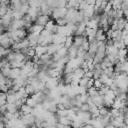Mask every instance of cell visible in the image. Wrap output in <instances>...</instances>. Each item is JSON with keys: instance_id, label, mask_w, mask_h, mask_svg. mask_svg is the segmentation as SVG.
I'll use <instances>...</instances> for the list:
<instances>
[{"instance_id": "e575fe53", "label": "cell", "mask_w": 128, "mask_h": 128, "mask_svg": "<svg viewBox=\"0 0 128 128\" xmlns=\"http://www.w3.org/2000/svg\"><path fill=\"white\" fill-rule=\"evenodd\" d=\"M10 70H11L10 67H3V68L0 70V72L2 73V75H3L5 78H8L9 73H10Z\"/></svg>"}, {"instance_id": "7dc6e473", "label": "cell", "mask_w": 128, "mask_h": 128, "mask_svg": "<svg viewBox=\"0 0 128 128\" xmlns=\"http://www.w3.org/2000/svg\"><path fill=\"white\" fill-rule=\"evenodd\" d=\"M93 85H94V79H93V78H91V79H89V81H88V84H87L86 88H87V89H89V88L93 87Z\"/></svg>"}, {"instance_id": "f1b7e54d", "label": "cell", "mask_w": 128, "mask_h": 128, "mask_svg": "<svg viewBox=\"0 0 128 128\" xmlns=\"http://www.w3.org/2000/svg\"><path fill=\"white\" fill-rule=\"evenodd\" d=\"M68 110H69V109L57 110L56 113H55V115L57 116V118H59V117H67V115H68Z\"/></svg>"}, {"instance_id": "8fae6325", "label": "cell", "mask_w": 128, "mask_h": 128, "mask_svg": "<svg viewBox=\"0 0 128 128\" xmlns=\"http://www.w3.org/2000/svg\"><path fill=\"white\" fill-rule=\"evenodd\" d=\"M44 30V26H41L39 24H36V23H33L31 28L27 31L29 33H37V34H40L42 31Z\"/></svg>"}, {"instance_id": "74e56055", "label": "cell", "mask_w": 128, "mask_h": 128, "mask_svg": "<svg viewBox=\"0 0 128 128\" xmlns=\"http://www.w3.org/2000/svg\"><path fill=\"white\" fill-rule=\"evenodd\" d=\"M88 81H89V79L86 78V77L81 78L80 81H79V86H82V87H85V88H86V86H87V84H88ZM86 89H87V88H86Z\"/></svg>"}, {"instance_id": "277c9868", "label": "cell", "mask_w": 128, "mask_h": 128, "mask_svg": "<svg viewBox=\"0 0 128 128\" xmlns=\"http://www.w3.org/2000/svg\"><path fill=\"white\" fill-rule=\"evenodd\" d=\"M21 120L23 122V124L25 126H31L33 124H35V117L32 114H28V115H23L21 117Z\"/></svg>"}, {"instance_id": "3957f363", "label": "cell", "mask_w": 128, "mask_h": 128, "mask_svg": "<svg viewBox=\"0 0 128 128\" xmlns=\"http://www.w3.org/2000/svg\"><path fill=\"white\" fill-rule=\"evenodd\" d=\"M77 13H78V10H75V9H67V13H66V15L64 17L66 19V21H67V24L68 23L75 24V19H76Z\"/></svg>"}, {"instance_id": "8d00e7d4", "label": "cell", "mask_w": 128, "mask_h": 128, "mask_svg": "<svg viewBox=\"0 0 128 128\" xmlns=\"http://www.w3.org/2000/svg\"><path fill=\"white\" fill-rule=\"evenodd\" d=\"M51 59H52V55H49L48 53H45L42 56H40V60L43 62V64H44V62H46L48 60H51Z\"/></svg>"}, {"instance_id": "d4e9b609", "label": "cell", "mask_w": 128, "mask_h": 128, "mask_svg": "<svg viewBox=\"0 0 128 128\" xmlns=\"http://www.w3.org/2000/svg\"><path fill=\"white\" fill-rule=\"evenodd\" d=\"M23 14L18 10V11H12V19L13 20H20L23 18Z\"/></svg>"}, {"instance_id": "d6a6232c", "label": "cell", "mask_w": 128, "mask_h": 128, "mask_svg": "<svg viewBox=\"0 0 128 128\" xmlns=\"http://www.w3.org/2000/svg\"><path fill=\"white\" fill-rule=\"evenodd\" d=\"M28 5H29V7H32V8H39L40 7V1L30 0V1H28Z\"/></svg>"}, {"instance_id": "7bdbcfd3", "label": "cell", "mask_w": 128, "mask_h": 128, "mask_svg": "<svg viewBox=\"0 0 128 128\" xmlns=\"http://www.w3.org/2000/svg\"><path fill=\"white\" fill-rule=\"evenodd\" d=\"M5 85H6L9 89H11V88L13 87V80H11V79H9V78H6V80H5Z\"/></svg>"}, {"instance_id": "603a6c76", "label": "cell", "mask_w": 128, "mask_h": 128, "mask_svg": "<svg viewBox=\"0 0 128 128\" xmlns=\"http://www.w3.org/2000/svg\"><path fill=\"white\" fill-rule=\"evenodd\" d=\"M14 53H15V58H14L15 61H18V62L24 61L25 62V56H24V54H22L20 51H17V52H14Z\"/></svg>"}, {"instance_id": "60d3db41", "label": "cell", "mask_w": 128, "mask_h": 128, "mask_svg": "<svg viewBox=\"0 0 128 128\" xmlns=\"http://www.w3.org/2000/svg\"><path fill=\"white\" fill-rule=\"evenodd\" d=\"M102 86H103V84L101 83V81L99 79H94V85H93V87H95L97 90H99Z\"/></svg>"}, {"instance_id": "4dcf8cb0", "label": "cell", "mask_w": 128, "mask_h": 128, "mask_svg": "<svg viewBox=\"0 0 128 128\" xmlns=\"http://www.w3.org/2000/svg\"><path fill=\"white\" fill-rule=\"evenodd\" d=\"M9 11V6L6 5H0V17H3L4 15H6Z\"/></svg>"}, {"instance_id": "2e32d148", "label": "cell", "mask_w": 128, "mask_h": 128, "mask_svg": "<svg viewBox=\"0 0 128 128\" xmlns=\"http://www.w3.org/2000/svg\"><path fill=\"white\" fill-rule=\"evenodd\" d=\"M79 4H80V1L70 0V1L67 2V4H66V8H67V9H75V10H78Z\"/></svg>"}, {"instance_id": "9a60e30c", "label": "cell", "mask_w": 128, "mask_h": 128, "mask_svg": "<svg viewBox=\"0 0 128 128\" xmlns=\"http://www.w3.org/2000/svg\"><path fill=\"white\" fill-rule=\"evenodd\" d=\"M77 50L78 48H76L75 46H71L69 49H68V53H67V57L70 59H73V58H76L77 57Z\"/></svg>"}, {"instance_id": "836d02e7", "label": "cell", "mask_w": 128, "mask_h": 128, "mask_svg": "<svg viewBox=\"0 0 128 128\" xmlns=\"http://www.w3.org/2000/svg\"><path fill=\"white\" fill-rule=\"evenodd\" d=\"M113 73H114V67H107V68H105L103 70V74L107 75L108 77H110Z\"/></svg>"}, {"instance_id": "e0dca14e", "label": "cell", "mask_w": 128, "mask_h": 128, "mask_svg": "<svg viewBox=\"0 0 128 128\" xmlns=\"http://www.w3.org/2000/svg\"><path fill=\"white\" fill-rule=\"evenodd\" d=\"M32 111H33V108H31L30 106H28L27 104H23L20 108V112L23 115H28V114H32Z\"/></svg>"}, {"instance_id": "1f68e13d", "label": "cell", "mask_w": 128, "mask_h": 128, "mask_svg": "<svg viewBox=\"0 0 128 128\" xmlns=\"http://www.w3.org/2000/svg\"><path fill=\"white\" fill-rule=\"evenodd\" d=\"M25 104H27L28 106H30L31 108H35L36 106H37V103H36V101L34 100V99H32L31 97H28L27 99H26V103Z\"/></svg>"}, {"instance_id": "f5cc1de1", "label": "cell", "mask_w": 128, "mask_h": 128, "mask_svg": "<svg viewBox=\"0 0 128 128\" xmlns=\"http://www.w3.org/2000/svg\"><path fill=\"white\" fill-rule=\"evenodd\" d=\"M125 128H128V126H127V125H126V126H125Z\"/></svg>"}, {"instance_id": "ab89813d", "label": "cell", "mask_w": 128, "mask_h": 128, "mask_svg": "<svg viewBox=\"0 0 128 128\" xmlns=\"http://www.w3.org/2000/svg\"><path fill=\"white\" fill-rule=\"evenodd\" d=\"M98 79L101 81V83H102L103 85H105V84H106V82H107V80L109 79V77H108L107 75H105V74H101V75H100V77H99Z\"/></svg>"}, {"instance_id": "4316f807", "label": "cell", "mask_w": 128, "mask_h": 128, "mask_svg": "<svg viewBox=\"0 0 128 128\" xmlns=\"http://www.w3.org/2000/svg\"><path fill=\"white\" fill-rule=\"evenodd\" d=\"M109 112H110V109H109V108H107V107H105V106H103V107L99 108V115H100V116H102V117L107 116V115L109 114Z\"/></svg>"}, {"instance_id": "52a82bcc", "label": "cell", "mask_w": 128, "mask_h": 128, "mask_svg": "<svg viewBox=\"0 0 128 128\" xmlns=\"http://www.w3.org/2000/svg\"><path fill=\"white\" fill-rule=\"evenodd\" d=\"M58 84H59V81H58L57 78H49L48 81L45 83V86H46L47 89L52 90V89L56 88L58 86Z\"/></svg>"}, {"instance_id": "7c38bea8", "label": "cell", "mask_w": 128, "mask_h": 128, "mask_svg": "<svg viewBox=\"0 0 128 128\" xmlns=\"http://www.w3.org/2000/svg\"><path fill=\"white\" fill-rule=\"evenodd\" d=\"M20 75H21V70H20L19 68H11L8 78L11 79V80H15V79L18 78Z\"/></svg>"}, {"instance_id": "83f0119b", "label": "cell", "mask_w": 128, "mask_h": 128, "mask_svg": "<svg viewBox=\"0 0 128 128\" xmlns=\"http://www.w3.org/2000/svg\"><path fill=\"white\" fill-rule=\"evenodd\" d=\"M73 37L74 36H69V37H66V41L64 43V47L69 49L72 45H73Z\"/></svg>"}, {"instance_id": "681fc988", "label": "cell", "mask_w": 128, "mask_h": 128, "mask_svg": "<svg viewBox=\"0 0 128 128\" xmlns=\"http://www.w3.org/2000/svg\"><path fill=\"white\" fill-rule=\"evenodd\" d=\"M85 128H94L92 125H90V124H87V125H85Z\"/></svg>"}, {"instance_id": "bcb514c9", "label": "cell", "mask_w": 128, "mask_h": 128, "mask_svg": "<svg viewBox=\"0 0 128 128\" xmlns=\"http://www.w3.org/2000/svg\"><path fill=\"white\" fill-rule=\"evenodd\" d=\"M111 9H112V5L110 4V2H108V3H107V5H106V7L104 8V13H105V14H107Z\"/></svg>"}, {"instance_id": "f6af8a7d", "label": "cell", "mask_w": 128, "mask_h": 128, "mask_svg": "<svg viewBox=\"0 0 128 128\" xmlns=\"http://www.w3.org/2000/svg\"><path fill=\"white\" fill-rule=\"evenodd\" d=\"M9 90V88L5 85V84H2L0 85V92H3V93H7V91Z\"/></svg>"}, {"instance_id": "30bf717a", "label": "cell", "mask_w": 128, "mask_h": 128, "mask_svg": "<svg viewBox=\"0 0 128 128\" xmlns=\"http://www.w3.org/2000/svg\"><path fill=\"white\" fill-rule=\"evenodd\" d=\"M50 20V17L49 16H46V15H39L37 18H36V21H35V23L36 24H39V25H41V26H45L46 25V23L48 22Z\"/></svg>"}, {"instance_id": "8992f818", "label": "cell", "mask_w": 128, "mask_h": 128, "mask_svg": "<svg viewBox=\"0 0 128 128\" xmlns=\"http://www.w3.org/2000/svg\"><path fill=\"white\" fill-rule=\"evenodd\" d=\"M61 47H63V45H60V44H54V43H51L47 46V53L49 55H53L55 54Z\"/></svg>"}, {"instance_id": "484cf974", "label": "cell", "mask_w": 128, "mask_h": 128, "mask_svg": "<svg viewBox=\"0 0 128 128\" xmlns=\"http://www.w3.org/2000/svg\"><path fill=\"white\" fill-rule=\"evenodd\" d=\"M61 58H64V57H66L67 56V53H68V49L67 48H65L64 46L63 47H61L57 52H56Z\"/></svg>"}, {"instance_id": "ac0fdd59", "label": "cell", "mask_w": 128, "mask_h": 128, "mask_svg": "<svg viewBox=\"0 0 128 128\" xmlns=\"http://www.w3.org/2000/svg\"><path fill=\"white\" fill-rule=\"evenodd\" d=\"M57 123L63 126H70L71 125V121L67 118V117H59L57 118Z\"/></svg>"}, {"instance_id": "7a4b0ae2", "label": "cell", "mask_w": 128, "mask_h": 128, "mask_svg": "<svg viewBox=\"0 0 128 128\" xmlns=\"http://www.w3.org/2000/svg\"><path fill=\"white\" fill-rule=\"evenodd\" d=\"M10 38L8 36L7 32H2L0 34V46L7 49V48H11V44H10Z\"/></svg>"}, {"instance_id": "ffe728a7", "label": "cell", "mask_w": 128, "mask_h": 128, "mask_svg": "<svg viewBox=\"0 0 128 128\" xmlns=\"http://www.w3.org/2000/svg\"><path fill=\"white\" fill-rule=\"evenodd\" d=\"M54 27H55V21L52 20V19H50V20L46 23V25L44 26V29H46V30H48V31H50V32L53 33V29H54Z\"/></svg>"}, {"instance_id": "816d5d0a", "label": "cell", "mask_w": 128, "mask_h": 128, "mask_svg": "<svg viewBox=\"0 0 128 128\" xmlns=\"http://www.w3.org/2000/svg\"><path fill=\"white\" fill-rule=\"evenodd\" d=\"M49 128H57V127H56V125H55V126H50Z\"/></svg>"}, {"instance_id": "5b68a950", "label": "cell", "mask_w": 128, "mask_h": 128, "mask_svg": "<svg viewBox=\"0 0 128 128\" xmlns=\"http://www.w3.org/2000/svg\"><path fill=\"white\" fill-rule=\"evenodd\" d=\"M87 40V37L84 36H74L73 37V46H75L76 48H80L82 46V44Z\"/></svg>"}, {"instance_id": "4fadbf2b", "label": "cell", "mask_w": 128, "mask_h": 128, "mask_svg": "<svg viewBox=\"0 0 128 128\" xmlns=\"http://www.w3.org/2000/svg\"><path fill=\"white\" fill-rule=\"evenodd\" d=\"M92 99V102H93V104L96 106V107H98V108H101V107H103V96H100V95H98V96H96V97H93V98H91Z\"/></svg>"}, {"instance_id": "44dd1931", "label": "cell", "mask_w": 128, "mask_h": 128, "mask_svg": "<svg viewBox=\"0 0 128 128\" xmlns=\"http://www.w3.org/2000/svg\"><path fill=\"white\" fill-rule=\"evenodd\" d=\"M87 94H88V96H89L90 98H93V97H96V96L99 95L98 90H97L95 87H91V88L87 89Z\"/></svg>"}, {"instance_id": "db71d44e", "label": "cell", "mask_w": 128, "mask_h": 128, "mask_svg": "<svg viewBox=\"0 0 128 128\" xmlns=\"http://www.w3.org/2000/svg\"><path fill=\"white\" fill-rule=\"evenodd\" d=\"M0 47H1V46H0Z\"/></svg>"}, {"instance_id": "f546056e", "label": "cell", "mask_w": 128, "mask_h": 128, "mask_svg": "<svg viewBox=\"0 0 128 128\" xmlns=\"http://www.w3.org/2000/svg\"><path fill=\"white\" fill-rule=\"evenodd\" d=\"M25 91H26V94H27L28 96H29V95H33V94L35 93L34 87H33L32 85H30V84H28V85L25 86Z\"/></svg>"}, {"instance_id": "7402d4cb", "label": "cell", "mask_w": 128, "mask_h": 128, "mask_svg": "<svg viewBox=\"0 0 128 128\" xmlns=\"http://www.w3.org/2000/svg\"><path fill=\"white\" fill-rule=\"evenodd\" d=\"M126 23H127V21H126L125 18H121V19H119V20L117 21V29L120 30V31H123V29H124Z\"/></svg>"}, {"instance_id": "ee69618b", "label": "cell", "mask_w": 128, "mask_h": 128, "mask_svg": "<svg viewBox=\"0 0 128 128\" xmlns=\"http://www.w3.org/2000/svg\"><path fill=\"white\" fill-rule=\"evenodd\" d=\"M81 48L84 50V51H88V48H89V42H88V40H86L83 44H82V46H81Z\"/></svg>"}, {"instance_id": "9c48e42d", "label": "cell", "mask_w": 128, "mask_h": 128, "mask_svg": "<svg viewBox=\"0 0 128 128\" xmlns=\"http://www.w3.org/2000/svg\"><path fill=\"white\" fill-rule=\"evenodd\" d=\"M126 107V101H122L120 100L119 98H115L114 101H113V104H112V107L111 108H114V109H121V108H124Z\"/></svg>"}, {"instance_id": "f35d334b", "label": "cell", "mask_w": 128, "mask_h": 128, "mask_svg": "<svg viewBox=\"0 0 128 128\" xmlns=\"http://www.w3.org/2000/svg\"><path fill=\"white\" fill-rule=\"evenodd\" d=\"M15 101H16V98H15L14 94H13V95H7V97H6V103L13 104Z\"/></svg>"}, {"instance_id": "d6986e66", "label": "cell", "mask_w": 128, "mask_h": 128, "mask_svg": "<svg viewBox=\"0 0 128 128\" xmlns=\"http://www.w3.org/2000/svg\"><path fill=\"white\" fill-rule=\"evenodd\" d=\"M29 9V5H28V1H21V7H20V12L23 14V15H26L27 14V11Z\"/></svg>"}, {"instance_id": "c3c4849f", "label": "cell", "mask_w": 128, "mask_h": 128, "mask_svg": "<svg viewBox=\"0 0 128 128\" xmlns=\"http://www.w3.org/2000/svg\"><path fill=\"white\" fill-rule=\"evenodd\" d=\"M0 128H5V124H4V122H3V121H1V122H0Z\"/></svg>"}, {"instance_id": "d590c367", "label": "cell", "mask_w": 128, "mask_h": 128, "mask_svg": "<svg viewBox=\"0 0 128 128\" xmlns=\"http://www.w3.org/2000/svg\"><path fill=\"white\" fill-rule=\"evenodd\" d=\"M55 24L58 26H65V25H67V21L65 18H60V19L55 20Z\"/></svg>"}, {"instance_id": "cb8c5ba5", "label": "cell", "mask_w": 128, "mask_h": 128, "mask_svg": "<svg viewBox=\"0 0 128 128\" xmlns=\"http://www.w3.org/2000/svg\"><path fill=\"white\" fill-rule=\"evenodd\" d=\"M6 110H7V112H10V113H16L17 111H19L16 107H15V105L14 104H10V103H6Z\"/></svg>"}, {"instance_id": "f907efd6", "label": "cell", "mask_w": 128, "mask_h": 128, "mask_svg": "<svg viewBox=\"0 0 128 128\" xmlns=\"http://www.w3.org/2000/svg\"><path fill=\"white\" fill-rule=\"evenodd\" d=\"M104 128H114V126H113V125H111V124H109V125H107V126H105Z\"/></svg>"}, {"instance_id": "ba28073f", "label": "cell", "mask_w": 128, "mask_h": 128, "mask_svg": "<svg viewBox=\"0 0 128 128\" xmlns=\"http://www.w3.org/2000/svg\"><path fill=\"white\" fill-rule=\"evenodd\" d=\"M30 97H31L32 99H34L37 104H42L43 101H44V99H45V95H44L43 92H35V93H34L33 95H31Z\"/></svg>"}, {"instance_id": "6da1fadb", "label": "cell", "mask_w": 128, "mask_h": 128, "mask_svg": "<svg viewBox=\"0 0 128 128\" xmlns=\"http://www.w3.org/2000/svg\"><path fill=\"white\" fill-rule=\"evenodd\" d=\"M67 13V8L64 7V8H55L52 10V14H51V17H52V20H57V19H60V18H64L65 15Z\"/></svg>"}, {"instance_id": "5bb4252c", "label": "cell", "mask_w": 128, "mask_h": 128, "mask_svg": "<svg viewBox=\"0 0 128 128\" xmlns=\"http://www.w3.org/2000/svg\"><path fill=\"white\" fill-rule=\"evenodd\" d=\"M35 53L37 56H42L43 54L47 53V46H41V45H37L35 48Z\"/></svg>"}, {"instance_id": "b9f144b4", "label": "cell", "mask_w": 128, "mask_h": 128, "mask_svg": "<svg viewBox=\"0 0 128 128\" xmlns=\"http://www.w3.org/2000/svg\"><path fill=\"white\" fill-rule=\"evenodd\" d=\"M79 111H81V112H89V106H88V104H82L81 105V107L79 108Z\"/></svg>"}]
</instances>
